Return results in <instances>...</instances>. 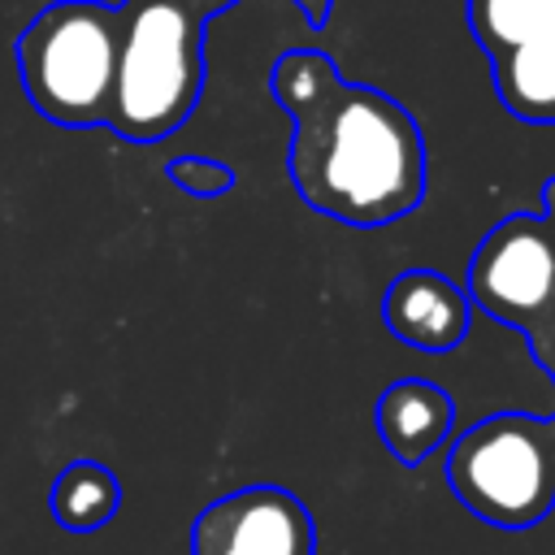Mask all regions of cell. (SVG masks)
<instances>
[{
    "label": "cell",
    "mask_w": 555,
    "mask_h": 555,
    "mask_svg": "<svg viewBox=\"0 0 555 555\" xmlns=\"http://www.w3.org/2000/svg\"><path fill=\"white\" fill-rule=\"evenodd\" d=\"M204 17L165 0H126L104 126L130 143L169 139L204 91Z\"/></svg>",
    "instance_id": "7a4b0ae2"
},
{
    "label": "cell",
    "mask_w": 555,
    "mask_h": 555,
    "mask_svg": "<svg viewBox=\"0 0 555 555\" xmlns=\"http://www.w3.org/2000/svg\"><path fill=\"white\" fill-rule=\"evenodd\" d=\"M503 108L529 126H555V26L490 56Z\"/></svg>",
    "instance_id": "9c48e42d"
},
{
    "label": "cell",
    "mask_w": 555,
    "mask_h": 555,
    "mask_svg": "<svg viewBox=\"0 0 555 555\" xmlns=\"http://www.w3.org/2000/svg\"><path fill=\"white\" fill-rule=\"evenodd\" d=\"M191 555H317V520L286 486H243L195 516Z\"/></svg>",
    "instance_id": "8992f818"
},
{
    "label": "cell",
    "mask_w": 555,
    "mask_h": 555,
    "mask_svg": "<svg viewBox=\"0 0 555 555\" xmlns=\"http://www.w3.org/2000/svg\"><path fill=\"white\" fill-rule=\"evenodd\" d=\"M291 4L299 9V17L308 26H325L330 22V9H334V0H291Z\"/></svg>",
    "instance_id": "4fadbf2b"
},
{
    "label": "cell",
    "mask_w": 555,
    "mask_h": 555,
    "mask_svg": "<svg viewBox=\"0 0 555 555\" xmlns=\"http://www.w3.org/2000/svg\"><path fill=\"white\" fill-rule=\"evenodd\" d=\"M121 39V4L52 0L17 35L13 61L39 117L65 130L104 126Z\"/></svg>",
    "instance_id": "3957f363"
},
{
    "label": "cell",
    "mask_w": 555,
    "mask_h": 555,
    "mask_svg": "<svg viewBox=\"0 0 555 555\" xmlns=\"http://www.w3.org/2000/svg\"><path fill=\"white\" fill-rule=\"evenodd\" d=\"M473 308L490 312L503 325L542 334L555 317V243L542 217L512 212L503 217L473 251L468 282Z\"/></svg>",
    "instance_id": "5b68a950"
},
{
    "label": "cell",
    "mask_w": 555,
    "mask_h": 555,
    "mask_svg": "<svg viewBox=\"0 0 555 555\" xmlns=\"http://www.w3.org/2000/svg\"><path fill=\"white\" fill-rule=\"evenodd\" d=\"M382 321L399 343H408L425 356H442L468 338L473 299L464 286H455L438 269H403L386 286Z\"/></svg>",
    "instance_id": "52a82bcc"
},
{
    "label": "cell",
    "mask_w": 555,
    "mask_h": 555,
    "mask_svg": "<svg viewBox=\"0 0 555 555\" xmlns=\"http://www.w3.org/2000/svg\"><path fill=\"white\" fill-rule=\"evenodd\" d=\"M451 421H455V399L438 382H425V377L390 382L373 408V425L386 451L408 468H416L442 447V438L451 434Z\"/></svg>",
    "instance_id": "ba28073f"
},
{
    "label": "cell",
    "mask_w": 555,
    "mask_h": 555,
    "mask_svg": "<svg viewBox=\"0 0 555 555\" xmlns=\"http://www.w3.org/2000/svg\"><path fill=\"white\" fill-rule=\"evenodd\" d=\"M165 4H178V9H191V13H199V17L208 22L212 13H221V9H230V4H238V0H165Z\"/></svg>",
    "instance_id": "5bb4252c"
},
{
    "label": "cell",
    "mask_w": 555,
    "mask_h": 555,
    "mask_svg": "<svg viewBox=\"0 0 555 555\" xmlns=\"http://www.w3.org/2000/svg\"><path fill=\"white\" fill-rule=\"evenodd\" d=\"M291 113V182L299 199L343 225H390L425 199V134L386 91L343 82L325 52L291 48L269 74Z\"/></svg>",
    "instance_id": "6da1fadb"
},
{
    "label": "cell",
    "mask_w": 555,
    "mask_h": 555,
    "mask_svg": "<svg viewBox=\"0 0 555 555\" xmlns=\"http://www.w3.org/2000/svg\"><path fill=\"white\" fill-rule=\"evenodd\" d=\"M468 26L486 56H499L555 26V0H468Z\"/></svg>",
    "instance_id": "8fae6325"
},
{
    "label": "cell",
    "mask_w": 555,
    "mask_h": 555,
    "mask_svg": "<svg viewBox=\"0 0 555 555\" xmlns=\"http://www.w3.org/2000/svg\"><path fill=\"white\" fill-rule=\"evenodd\" d=\"M542 221H546V230H551V243H555V178L542 186V212H538Z\"/></svg>",
    "instance_id": "9a60e30c"
},
{
    "label": "cell",
    "mask_w": 555,
    "mask_h": 555,
    "mask_svg": "<svg viewBox=\"0 0 555 555\" xmlns=\"http://www.w3.org/2000/svg\"><path fill=\"white\" fill-rule=\"evenodd\" d=\"M165 173L173 186H182L186 195H199V199H217L234 186V169L212 156H173L165 165Z\"/></svg>",
    "instance_id": "7c38bea8"
},
{
    "label": "cell",
    "mask_w": 555,
    "mask_h": 555,
    "mask_svg": "<svg viewBox=\"0 0 555 555\" xmlns=\"http://www.w3.org/2000/svg\"><path fill=\"white\" fill-rule=\"evenodd\" d=\"M451 494L494 529H533L555 507V416L499 412L447 451Z\"/></svg>",
    "instance_id": "277c9868"
},
{
    "label": "cell",
    "mask_w": 555,
    "mask_h": 555,
    "mask_svg": "<svg viewBox=\"0 0 555 555\" xmlns=\"http://www.w3.org/2000/svg\"><path fill=\"white\" fill-rule=\"evenodd\" d=\"M48 507L56 516L61 529L69 533H91V529H104L117 507H121V486H117V473L95 464V460H74L61 468V477L52 481V494H48Z\"/></svg>",
    "instance_id": "30bf717a"
}]
</instances>
